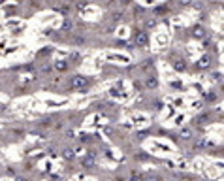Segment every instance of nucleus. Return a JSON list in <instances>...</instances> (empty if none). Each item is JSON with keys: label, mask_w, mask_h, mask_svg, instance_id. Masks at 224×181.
<instances>
[{"label": "nucleus", "mask_w": 224, "mask_h": 181, "mask_svg": "<svg viewBox=\"0 0 224 181\" xmlns=\"http://www.w3.org/2000/svg\"><path fill=\"white\" fill-rule=\"evenodd\" d=\"M70 85H72V89H83V87H87V78L85 75H74Z\"/></svg>", "instance_id": "1"}, {"label": "nucleus", "mask_w": 224, "mask_h": 181, "mask_svg": "<svg viewBox=\"0 0 224 181\" xmlns=\"http://www.w3.org/2000/svg\"><path fill=\"white\" fill-rule=\"evenodd\" d=\"M136 41H138V45H147V41H149V36H147V32H139L138 34V38H136Z\"/></svg>", "instance_id": "2"}, {"label": "nucleus", "mask_w": 224, "mask_h": 181, "mask_svg": "<svg viewBox=\"0 0 224 181\" xmlns=\"http://www.w3.org/2000/svg\"><path fill=\"white\" fill-rule=\"evenodd\" d=\"M145 85H147V89H155L156 87V79L155 78H147L145 79Z\"/></svg>", "instance_id": "3"}, {"label": "nucleus", "mask_w": 224, "mask_h": 181, "mask_svg": "<svg viewBox=\"0 0 224 181\" xmlns=\"http://www.w3.org/2000/svg\"><path fill=\"white\" fill-rule=\"evenodd\" d=\"M55 68H57V70H66V62L64 60H55Z\"/></svg>", "instance_id": "4"}]
</instances>
